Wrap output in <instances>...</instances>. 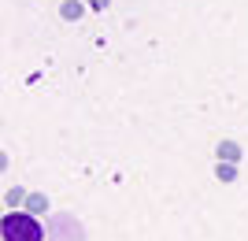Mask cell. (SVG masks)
<instances>
[{"mask_svg": "<svg viewBox=\"0 0 248 241\" xmlns=\"http://www.w3.org/2000/svg\"><path fill=\"white\" fill-rule=\"evenodd\" d=\"M0 234H4V241H45L41 219L30 211H8L0 219Z\"/></svg>", "mask_w": 248, "mask_h": 241, "instance_id": "obj_1", "label": "cell"}, {"mask_svg": "<svg viewBox=\"0 0 248 241\" xmlns=\"http://www.w3.org/2000/svg\"><path fill=\"white\" fill-rule=\"evenodd\" d=\"M215 156H218V163H241V145L233 141V137H226V141H218L215 145Z\"/></svg>", "mask_w": 248, "mask_h": 241, "instance_id": "obj_2", "label": "cell"}, {"mask_svg": "<svg viewBox=\"0 0 248 241\" xmlns=\"http://www.w3.org/2000/svg\"><path fill=\"white\" fill-rule=\"evenodd\" d=\"M85 11H89L85 0H63L60 4V19L63 22H78V19H85Z\"/></svg>", "mask_w": 248, "mask_h": 241, "instance_id": "obj_3", "label": "cell"}, {"mask_svg": "<svg viewBox=\"0 0 248 241\" xmlns=\"http://www.w3.org/2000/svg\"><path fill=\"white\" fill-rule=\"evenodd\" d=\"M26 197H30V193H26L22 186H8V189H4V204H8V211L26 208Z\"/></svg>", "mask_w": 248, "mask_h": 241, "instance_id": "obj_4", "label": "cell"}, {"mask_svg": "<svg viewBox=\"0 0 248 241\" xmlns=\"http://www.w3.org/2000/svg\"><path fill=\"white\" fill-rule=\"evenodd\" d=\"M22 211H30V215H45V211H48V197H45V193H30Z\"/></svg>", "mask_w": 248, "mask_h": 241, "instance_id": "obj_5", "label": "cell"}, {"mask_svg": "<svg viewBox=\"0 0 248 241\" xmlns=\"http://www.w3.org/2000/svg\"><path fill=\"white\" fill-rule=\"evenodd\" d=\"M215 178L222 186H233L237 182V163H215Z\"/></svg>", "mask_w": 248, "mask_h": 241, "instance_id": "obj_6", "label": "cell"}, {"mask_svg": "<svg viewBox=\"0 0 248 241\" xmlns=\"http://www.w3.org/2000/svg\"><path fill=\"white\" fill-rule=\"evenodd\" d=\"M89 4V11H104V8H111V0H85Z\"/></svg>", "mask_w": 248, "mask_h": 241, "instance_id": "obj_7", "label": "cell"}]
</instances>
